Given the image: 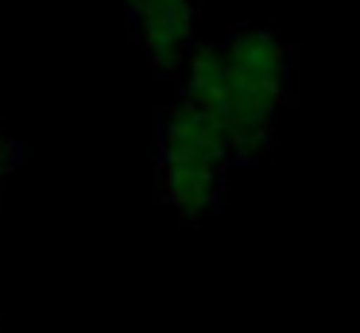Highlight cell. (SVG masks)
<instances>
[{
    "instance_id": "cell-4",
    "label": "cell",
    "mask_w": 360,
    "mask_h": 333,
    "mask_svg": "<svg viewBox=\"0 0 360 333\" xmlns=\"http://www.w3.org/2000/svg\"><path fill=\"white\" fill-rule=\"evenodd\" d=\"M16 167H20V144L0 132V190H4V182L12 178V170H16Z\"/></svg>"
},
{
    "instance_id": "cell-1",
    "label": "cell",
    "mask_w": 360,
    "mask_h": 333,
    "mask_svg": "<svg viewBox=\"0 0 360 333\" xmlns=\"http://www.w3.org/2000/svg\"><path fill=\"white\" fill-rule=\"evenodd\" d=\"M179 97L225 139L233 167H252L275 139L279 108L295 89V58L267 27H233L221 46H194Z\"/></svg>"
},
{
    "instance_id": "cell-2",
    "label": "cell",
    "mask_w": 360,
    "mask_h": 333,
    "mask_svg": "<svg viewBox=\"0 0 360 333\" xmlns=\"http://www.w3.org/2000/svg\"><path fill=\"white\" fill-rule=\"evenodd\" d=\"M233 159L221 132L186 101H174L155 120V194L179 221L194 225L221 206Z\"/></svg>"
},
{
    "instance_id": "cell-3",
    "label": "cell",
    "mask_w": 360,
    "mask_h": 333,
    "mask_svg": "<svg viewBox=\"0 0 360 333\" xmlns=\"http://www.w3.org/2000/svg\"><path fill=\"white\" fill-rule=\"evenodd\" d=\"M124 12L140 46L148 51L151 74L174 77L182 74L186 58L194 54L198 8L194 0H124Z\"/></svg>"
}]
</instances>
